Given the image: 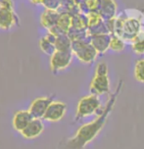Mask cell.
Segmentation results:
<instances>
[{
	"label": "cell",
	"instance_id": "obj_1",
	"mask_svg": "<svg viewBox=\"0 0 144 149\" xmlns=\"http://www.w3.org/2000/svg\"><path fill=\"white\" fill-rule=\"evenodd\" d=\"M114 104H115V96L111 97V99L109 100L105 109L98 116L97 119L94 120L91 123L85 124L79 127L78 132H77L76 135L72 139L69 140L68 142L69 146L73 149H81L87 143L91 141L93 138L99 134L102 127L105 125L106 120H107L111 110L113 109Z\"/></svg>",
	"mask_w": 144,
	"mask_h": 149
},
{
	"label": "cell",
	"instance_id": "obj_2",
	"mask_svg": "<svg viewBox=\"0 0 144 149\" xmlns=\"http://www.w3.org/2000/svg\"><path fill=\"white\" fill-rule=\"evenodd\" d=\"M143 23L141 18L135 15L117 16L115 18L114 33L121 36L126 42L134 40L143 31Z\"/></svg>",
	"mask_w": 144,
	"mask_h": 149
},
{
	"label": "cell",
	"instance_id": "obj_3",
	"mask_svg": "<svg viewBox=\"0 0 144 149\" xmlns=\"http://www.w3.org/2000/svg\"><path fill=\"white\" fill-rule=\"evenodd\" d=\"M72 52L83 64H91L98 56L97 51L90 42V37L82 40H74L72 43Z\"/></svg>",
	"mask_w": 144,
	"mask_h": 149
},
{
	"label": "cell",
	"instance_id": "obj_4",
	"mask_svg": "<svg viewBox=\"0 0 144 149\" xmlns=\"http://www.w3.org/2000/svg\"><path fill=\"white\" fill-rule=\"evenodd\" d=\"M101 107L99 96L95 94H89L81 98L77 106L76 119H83L95 114Z\"/></svg>",
	"mask_w": 144,
	"mask_h": 149
},
{
	"label": "cell",
	"instance_id": "obj_5",
	"mask_svg": "<svg viewBox=\"0 0 144 149\" xmlns=\"http://www.w3.org/2000/svg\"><path fill=\"white\" fill-rule=\"evenodd\" d=\"M72 51H59L56 50L53 55L50 56V69L54 74L66 70L73 61Z\"/></svg>",
	"mask_w": 144,
	"mask_h": 149
},
{
	"label": "cell",
	"instance_id": "obj_6",
	"mask_svg": "<svg viewBox=\"0 0 144 149\" xmlns=\"http://www.w3.org/2000/svg\"><path fill=\"white\" fill-rule=\"evenodd\" d=\"M67 112V105L61 101H54L53 100L50 103L49 107L47 108L43 120L51 123H56V122L61 121L64 116L66 115Z\"/></svg>",
	"mask_w": 144,
	"mask_h": 149
},
{
	"label": "cell",
	"instance_id": "obj_7",
	"mask_svg": "<svg viewBox=\"0 0 144 149\" xmlns=\"http://www.w3.org/2000/svg\"><path fill=\"white\" fill-rule=\"evenodd\" d=\"M53 101L52 96H43L35 98L29 108L31 116L34 119H43L47 108L49 107L50 103Z\"/></svg>",
	"mask_w": 144,
	"mask_h": 149
},
{
	"label": "cell",
	"instance_id": "obj_8",
	"mask_svg": "<svg viewBox=\"0 0 144 149\" xmlns=\"http://www.w3.org/2000/svg\"><path fill=\"white\" fill-rule=\"evenodd\" d=\"M19 19L13 7L0 6V29L4 31L11 30L18 24Z\"/></svg>",
	"mask_w": 144,
	"mask_h": 149
},
{
	"label": "cell",
	"instance_id": "obj_9",
	"mask_svg": "<svg viewBox=\"0 0 144 149\" xmlns=\"http://www.w3.org/2000/svg\"><path fill=\"white\" fill-rule=\"evenodd\" d=\"M89 89L91 94L102 95L110 91V79L108 76H99L95 74L90 82Z\"/></svg>",
	"mask_w": 144,
	"mask_h": 149
},
{
	"label": "cell",
	"instance_id": "obj_10",
	"mask_svg": "<svg viewBox=\"0 0 144 149\" xmlns=\"http://www.w3.org/2000/svg\"><path fill=\"white\" fill-rule=\"evenodd\" d=\"M112 34L101 33L90 36V42L98 54H104L110 49V41Z\"/></svg>",
	"mask_w": 144,
	"mask_h": 149
},
{
	"label": "cell",
	"instance_id": "obj_11",
	"mask_svg": "<svg viewBox=\"0 0 144 149\" xmlns=\"http://www.w3.org/2000/svg\"><path fill=\"white\" fill-rule=\"evenodd\" d=\"M44 130V125L41 119H33L21 134L26 139H33L40 135Z\"/></svg>",
	"mask_w": 144,
	"mask_h": 149
},
{
	"label": "cell",
	"instance_id": "obj_12",
	"mask_svg": "<svg viewBox=\"0 0 144 149\" xmlns=\"http://www.w3.org/2000/svg\"><path fill=\"white\" fill-rule=\"evenodd\" d=\"M99 14L104 21H108L117 17L118 5L116 0H100Z\"/></svg>",
	"mask_w": 144,
	"mask_h": 149
},
{
	"label": "cell",
	"instance_id": "obj_13",
	"mask_svg": "<svg viewBox=\"0 0 144 149\" xmlns=\"http://www.w3.org/2000/svg\"><path fill=\"white\" fill-rule=\"evenodd\" d=\"M33 119L29 110H20L16 112L13 117V127L17 132H22Z\"/></svg>",
	"mask_w": 144,
	"mask_h": 149
},
{
	"label": "cell",
	"instance_id": "obj_14",
	"mask_svg": "<svg viewBox=\"0 0 144 149\" xmlns=\"http://www.w3.org/2000/svg\"><path fill=\"white\" fill-rule=\"evenodd\" d=\"M60 16V11H54V10L46 9L42 13L40 17V24L43 28L47 29L48 31L57 26L58 19Z\"/></svg>",
	"mask_w": 144,
	"mask_h": 149
},
{
	"label": "cell",
	"instance_id": "obj_15",
	"mask_svg": "<svg viewBox=\"0 0 144 149\" xmlns=\"http://www.w3.org/2000/svg\"><path fill=\"white\" fill-rule=\"evenodd\" d=\"M56 37H57V36H55L51 31H48L46 36L42 37L39 40V47L42 50V52L49 56L53 55V53L56 51Z\"/></svg>",
	"mask_w": 144,
	"mask_h": 149
},
{
	"label": "cell",
	"instance_id": "obj_16",
	"mask_svg": "<svg viewBox=\"0 0 144 149\" xmlns=\"http://www.w3.org/2000/svg\"><path fill=\"white\" fill-rule=\"evenodd\" d=\"M73 26V15L68 12H60L57 22V28L64 33H68Z\"/></svg>",
	"mask_w": 144,
	"mask_h": 149
},
{
	"label": "cell",
	"instance_id": "obj_17",
	"mask_svg": "<svg viewBox=\"0 0 144 149\" xmlns=\"http://www.w3.org/2000/svg\"><path fill=\"white\" fill-rule=\"evenodd\" d=\"M72 43H73V41L70 38V36H68V33H61L56 37V50H59V51H72Z\"/></svg>",
	"mask_w": 144,
	"mask_h": 149
},
{
	"label": "cell",
	"instance_id": "obj_18",
	"mask_svg": "<svg viewBox=\"0 0 144 149\" xmlns=\"http://www.w3.org/2000/svg\"><path fill=\"white\" fill-rule=\"evenodd\" d=\"M79 7V11L85 15L90 12H99L100 0H82Z\"/></svg>",
	"mask_w": 144,
	"mask_h": 149
},
{
	"label": "cell",
	"instance_id": "obj_19",
	"mask_svg": "<svg viewBox=\"0 0 144 149\" xmlns=\"http://www.w3.org/2000/svg\"><path fill=\"white\" fill-rule=\"evenodd\" d=\"M72 29L78 31H87V17L81 12L73 15V26Z\"/></svg>",
	"mask_w": 144,
	"mask_h": 149
},
{
	"label": "cell",
	"instance_id": "obj_20",
	"mask_svg": "<svg viewBox=\"0 0 144 149\" xmlns=\"http://www.w3.org/2000/svg\"><path fill=\"white\" fill-rule=\"evenodd\" d=\"M125 48H126V41L121 36H116V34H112L110 41V49L112 51L120 53L124 51Z\"/></svg>",
	"mask_w": 144,
	"mask_h": 149
},
{
	"label": "cell",
	"instance_id": "obj_21",
	"mask_svg": "<svg viewBox=\"0 0 144 149\" xmlns=\"http://www.w3.org/2000/svg\"><path fill=\"white\" fill-rule=\"evenodd\" d=\"M131 49L137 55L144 54V31L131 42Z\"/></svg>",
	"mask_w": 144,
	"mask_h": 149
},
{
	"label": "cell",
	"instance_id": "obj_22",
	"mask_svg": "<svg viewBox=\"0 0 144 149\" xmlns=\"http://www.w3.org/2000/svg\"><path fill=\"white\" fill-rule=\"evenodd\" d=\"M134 78L138 82L144 84V58L142 59H138L134 64Z\"/></svg>",
	"mask_w": 144,
	"mask_h": 149
},
{
	"label": "cell",
	"instance_id": "obj_23",
	"mask_svg": "<svg viewBox=\"0 0 144 149\" xmlns=\"http://www.w3.org/2000/svg\"><path fill=\"white\" fill-rule=\"evenodd\" d=\"M87 17V29L94 28L96 26H99L104 22L103 18L98 12H90L86 14Z\"/></svg>",
	"mask_w": 144,
	"mask_h": 149
},
{
	"label": "cell",
	"instance_id": "obj_24",
	"mask_svg": "<svg viewBox=\"0 0 144 149\" xmlns=\"http://www.w3.org/2000/svg\"><path fill=\"white\" fill-rule=\"evenodd\" d=\"M42 5L48 10L60 11L61 9V0H43Z\"/></svg>",
	"mask_w": 144,
	"mask_h": 149
},
{
	"label": "cell",
	"instance_id": "obj_25",
	"mask_svg": "<svg viewBox=\"0 0 144 149\" xmlns=\"http://www.w3.org/2000/svg\"><path fill=\"white\" fill-rule=\"evenodd\" d=\"M108 65L106 62H100L97 64L95 68V74L99 76H108Z\"/></svg>",
	"mask_w": 144,
	"mask_h": 149
},
{
	"label": "cell",
	"instance_id": "obj_26",
	"mask_svg": "<svg viewBox=\"0 0 144 149\" xmlns=\"http://www.w3.org/2000/svg\"><path fill=\"white\" fill-rule=\"evenodd\" d=\"M0 6H7V7H13L12 0H0Z\"/></svg>",
	"mask_w": 144,
	"mask_h": 149
},
{
	"label": "cell",
	"instance_id": "obj_27",
	"mask_svg": "<svg viewBox=\"0 0 144 149\" xmlns=\"http://www.w3.org/2000/svg\"><path fill=\"white\" fill-rule=\"evenodd\" d=\"M31 2L33 4H35V5H37V4L42 5V3H43V0H31Z\"/></svg>",
	"mask_w": 144,
	"mask_h": 149
},
{
	"label": "cell",
	"instance_id": "obj_28",
	"mask_svg": "<svg viewBox=\"0 0 144 149\" xmlns=\"http://www.w3.org/2000/svg\"><path fill=\"white\" fill-rule=\"evenodd\" d=\"M70 1L74 2V4H77V5H79V4H81V2L82 1V0H70Z\"/></svg>",
	"mask_w": 144,
	"mask_h": 149
}]
</instances>
